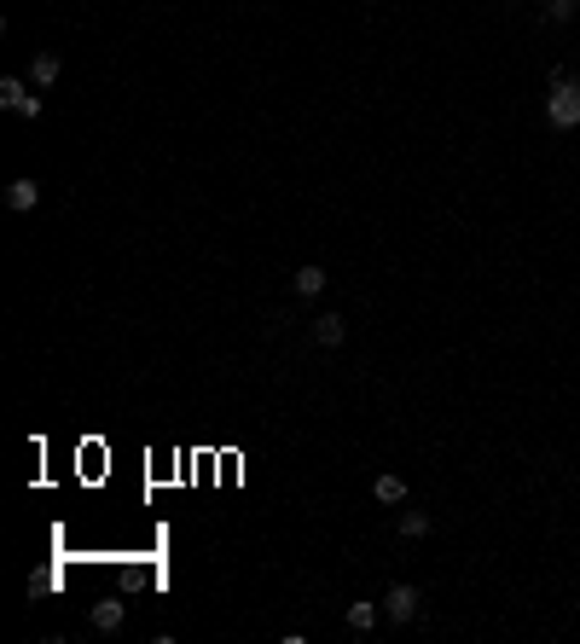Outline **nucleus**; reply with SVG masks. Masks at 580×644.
<instances>
[{
    "label": "nucleus",
    "instance_id": "1",
    "mask_svg": "<svg viewBox=\"0 0 580 644\" xmlns=\"http://www.w3.org/2000/svg\"><path fill=\"white\" fill-rule=\"evenodd\" d=\"M546 122H551V128H580V82L546 93Z\"/></svg>",
    "mask_w": 580,
    "mask_h": 644
},
{
    "label": "nucleus",
    "instance_id": "2",
    "mask_svg": "<svg viewBox=\"0 0 580 644\" xmlns=\"http://www.w3.org/2000/svg\"><path fill=\"white\" fill-rule=\"evenodd\" d=\"M384 615L389 622H412L418 615V587H389L384 592Z\"/></svg>",
    "mask_w": 580,
    "mask_h": 644
},
{
    "label": "nucleus",
    "instance_id": "3",
    "mask_svg": "<svg viewBox=\"0 0 580 644\" xmlns=\"http://www.w3.org/2000/svg\"><path fill=\"white\" fill-rule=\"evenodd\" d=\"M342 337H349V319H342V314H319L314 319V343H319V349H337Z\"/></svg>",
    "mask_w": 580,
    "mask_h": 644
},
{
    "label": "nucleus",
    "instance_id": "4",
    "mask_svg": "<svg viewBox=\"0 0 580 644\" xmlns=\"http://www.w3.org/2000/svg\"><path fill=\"white\" fill-rule=\"evenodd\" d=\"M325 284H331V279H325V267H314V262H307V267H296L290 291H296V296H307V302H314V296L325 291Z\"/></svg>",
    "mask_w": 580,
    "mask_h": 644
},
{
    "label": "nucleus",
    "instance_id": "5",
    "mask_svg": "<svg viewBox=\"0 0 580 644\" xmlns=\"http://www.w3.org/2000/svg\"><path fill=\"white\" fill-rule=\"evenodd\" d=\"M6 204L18 209V215H30V209L41 204V186H35V180H12V186H6Z\"/></svg>",
    "mask_w": 580,
    "mask_h": 644
},
{
    "label": "nucleus",
    "instance_id": "6",
    "mask_svg": "<svg viewBox=\"0 0 580 644\" xmlns=\"http://www.w3.org/2000/svg\"><path fill=\"white\" fill-rule=\"evenodd\" d=\"M93 627H99V633H117V627H122V598H99L93 604Z\"/></svg>",
    "mask_w": 580,
    "mask_h": 644
},
{
    "label": "nucleus",
    "instance_id": "7",
    "mask_svg": "<svg viewBox=\"0 0 580 644\" xmlns=\"http://www.w3.org/2000/svg\"><path fill=\"white\" fill-rule=\"evenodd\" d=\"M58 70H65V65H58V53H35V65H30L35 88H53V82H58Z\"/></svg>",
    "mask_w": 580,
    "mask_h": 644
},
{
    "label": "nucleus",
    "instance_id": "8",
    "mask_svg": "<svg viewBox=\"0 0 580 644\" xmlns=\"http://www.w3.org/2000/svg\"><path fill=\"white\" fill-rule=\"evenodd\" d=\"M372 493H377L384 505H401V500H406V482H401V476H377V482H372Z\"/></svg>",
    "mask_w": 580,
    "mask_h": 644
},
{
    "label": "nucleus",
    "instance_id": "9",
    "mask_svg": "<svg viewBox=\"0 0 580 644\" xmlns=\"http://www.w3.org/2000/svg\"><path fill=\"white\" fill-rule=\"evenodd\" d=\"M349 627L354 633H372L377 627V604H349Z\"/></svg>",
    "mask_w": 580,
    "mask_h": 644
},
{
    "label": "nucleus",
    "instance_id": "10",
    "mask_svg": "<svg viewBox=\"0 0 580 644\" xmlns=\"http://www.w3.org/2000/svg\"><path fill=\"white\" fill-rule=\"evenodd\" d=\"M429 535V511H406L401 517V540H424Z\"/></svg>",
    "mask_w": 580,
    "mask_h": 644
},
{
    "label": "nucleus",
    "instance_id": "11",
    "mask_svg": "<svg viewBox=\"0 0 580 644\" xmlns=\"http://www.w3.org/2000/svg\"><path fill=\"white\" fill-rule=\"evenodd\" d=\"M540 12H546L551 23H569V18H575L580 6H575V0H540Z\"/></svg>",
    "mask_w": 580,
    "mask_h": 644
},
{
    "label": "nucleus",
    "instance_id": "12",
    "mask_svg": "<svg viewBox=\"0 0 580 644\" xmlns=\"http://www.w3.org/2000/svg\"><path fill=\"white\" fill-rule=\"evenodd\" d=\"M0 105H6V110L23 105V82H18V76H0Z\"/></svg>",
    "mask_w": 580,
    "mask_h": 644
}]
</instances>
